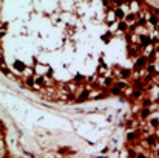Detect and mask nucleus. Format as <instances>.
Here are the masks:
<instances>
[{"label":"nucleus","mask_w":159,"mask_h":158,"mask_svg":"<svg viewBox=\"0 0 159 158\" xmlns=\"http://www.w3.org/2000/svg\"><path fill=\"white\" fill-rule=\"evenodd\" d=\"M114 16H116V19L120 22V20H125L127 12L124 11V8H116V9H114Z\"/></svg>","instance_id":"nucleus-1"},{"label":"nucleus","mask_w":159,"mask_h":158,"mask_svg":"<svg viewBox=\"0 0 159 158\" xmlns=\"http://www.w3.org/2000/svg\"><path fill=\"white\" fill-rule=\"evenodd\" d=\"M117 28H119V31H120V33H128V30H130V25H128L125 20H120V22L117 23Z\"/></svg>","instance_id":"nucleus-2"},{"label":"nucleus","mask_w":159,"mask_h":158,"mask_svg":"<svg viewBox=\"0 0 159 158\" xmlns=\"http://www.w3.org/2000/svg\"><path fill=\"white\" fill-rule=\"evenodd\" d=\"M88 96H90V93H88V90H84V92L80 93V96H79V98H77L76 101H77V103H82V101H85V99H87Z\"/></svg>","instance_id":"nucleus-3"},{"label":"nucleus","mask_w":159,"mask_h":158,"mask_svg":"<svg viewBox=\"0 0 159 158\" xmlns=\"http://www.w3.org/2000/svg\"><path fill=\"white\" fill-rule=\"evenodd\" d=\"M14 67H16V68H17L19 71H22V73H23V71H25V68H26V67H25V65H23V64H22L20 60H17V62L14 64Z\"/></svg>","instance_id":"nucleus-4"},{"label":"nucleus","mask_w":159,"mask_h":158,"mask_svg":"<svg viewBox=\"0 0 159 158\" xmlns=\"http://www.w3.org/2000/svg\"><path fill=\"white\" fill-rule=\"evenodd\" d=\"M113 84H114V81L111 78H107L105 79V85H113Z\"/></svg>","instance_id":"nucleus-5"},{"label":"nucleus","mask_w":159,"mask_h":158,"mask_svg":"<svg viewBox=\"0 0 159 158\" xmlns=\"http://www.w3.org/2000/svg\"><path fill=\"white\" fill-rule=\"evenodd\" d=\"M111 37H113V34H111V33H107V34L104 36V37H102V39H104L105 42H108V39H111Z\"/></svg>","instance_id":"nucleus-6"},{"label":"nucleus","mask_w":159,"mask_h":158,"mask_svg":"<svg viewBox=\"0 0 159 158\" xmlns=\"http://www.w3.org/2000/svg\"><path fill=\"white\" fill-rule=\"evenodd\" d=\"M74 81H76V82H82V81H84V78H82L80 74H77V76L74 78Z\"/></svg>","instance_id":"nucleus-7"}]
</instances>
